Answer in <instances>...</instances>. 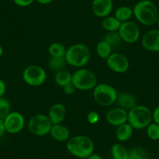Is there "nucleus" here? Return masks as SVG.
I'll return each mask as SVG.
<instances>
[{
	"mask_svg": "<svg viewBox=\"0 0 159 159\" xmlns=\"http://www.w3.org/2000/svg\"><path fill=\"white\" fill-rule=\"evenodd\" d=\"M66 116V107L61 103H56L50 108L48 111V118L53 125L60 124Z\"/></svg>",
	"mask_w": 159,
	"mask_h": 159,
	"instance_id": "2eb2a0df",
	"label": "nucleus"
},
{
	"mask_svg": "<svg viewBox=\"0 0 159 159\" xmlns=\"http://www.w3.org/2000/svg\"><path fill=\"white\" fill-rule=\"evenodd\" d=\"M106 63L111 71L118 73H125L129 67V59L125 55L119 52L111 53L106 59Z\"/></svg>",
	"mask_w": 159,
	"mask_h": 159,
	"instance_id": "9b49d317",
	"label": "nucleus"
},
{
	"mask_svg": "<svg viewBox=\"0 0 159 159\" xmlns=\"http://www.w3.org/2000/svg\"><path fill=\"white\" fill-rule=\"evenodd\" d=\"M6 132L15 134L20 132L25 124L24 116L18 111H11L3 119Z\"/></svg>",
	"mask_w": 159,
	"mask_h": 159,
	"instance_id": "9d476101",
	"label": "nucleus"
},
{
	"mask_svg": "<svg viewBox=\"0 0 159 159\" xmlns=\"http://www.w3.org/2000/svg\"><path fill=\"white\" fill-rule=\"evenodd\" d=\"M6 132L5 126H4V121L2 119H0V137H2Z\"/></svg>",
	"mask_w": 159,
	"mask_h": 159,
	"instance_id": "f704fd0d",
	"label": "nucleus"
},
{
	"mask_svg": "<svg viewBox=\"0 0 159 159\" xmlns=\"http://www.w3.org/2000/svg\"><path fill=\"white\" fill-rule=\"evenodd\" d=\"M104 41L106 42L111 48H115L120 45L122 39L118 31L108 32L104 38Z\"/></svg>",
	"mask_w": 159,
	"mask_h": 159,
	"instance_id": "a878e982",
	"label": "nucleus"
},
{
	"mask_svg": "<svg viewBox=\"0 0 159 159\" xmlns=\"http://www.w3.org/2000/svg\"><path fill=\"white\" fill-rule=\"evenodd\" d=\"M87 159H103V158H102L99 154H94V153H93V154H91V155H90Z\"/></svg>",
	"mask_w": 159,
	"mask_h": 159,
	"instance_id": "e433bc0d",
	"label": "nucleus"
},
{
	"mask_svg": "<svg viewBox=\"0 0 159 159\" xmlns=\"http://www.w3.org/2000/svg\"><path fill=\"white\" fill-rule=\"evenodd\" d=\"M88 122L91 125H94L98 123L99 119H100V116L98 112L96 111H91L88 112V116H87Z\"/></svg>",
	"mask_w": 159,
	"mask_h": 159,
	"instance_id": "c756f323",
	"label": "nucleus"
},
{
	"mask_svg": "<svg viewBox=\"0 0 159 159\" xmlns=\"http://www.w3.org/2000/svg\"><path fill=\"white\" fill-rule=\"evenodd\" d=\"M128 159H149V155L144 148L137 147L129 151Z\"/></svg>",
	"mask_w": 159,
	"mask_h": 159,
	"instance_id": "bb28decb",
	"label": "nucleus"
},
{
	"mask_svg": "<svg viewBox=\"0 0 159 159\" xmlns=\"http://www.w3.org/2000/svg\"><path fill=\"white\" fill-rule=\"evenodd\" d=\"M147 135L152 140H159V125L151 123L147 127Z\"/></svg>",
	"mask_w": 159,
	"mask_h": 159,
	"instance_id": "cd10ccee",
	"label": "nucleus"
},
{
	"mask_svg": "<svg viewBox=\"0 0 159 159\" xmlns=\"http://www.w3.org/2000/svg\"><path fill=\"white\" fill-rule=\"evenodd\" d=\"M133 15H134L133 9L126 6L119 7L115 11V17L117 18L121 23L129 20Z\"/></svg>",
	"mask_w": 159,
	"mask_h": 159,
	"instance_id": "412c9836",
	"label": "nucleus"
},
{
	"mask_svg": "<svg viewBox=\"0 0 159 159\" xmlns=\"http://www.w3.org/2000/svg\"><path fill=\"white\" fill-rule=\"evenodd\" d=\"M36 0H13V2L17 7H27L34 3Z\"/></svg>",
	"mask_w": 159,
	"mask_h": 159,
	"instance_id": "7c9ffc66",
	"label": "nucleus"
},
{
	"mask_svg": "<svg viewBox=\"0 0 159 159\" xmlns=\"http://www.w3.org/2000/svg\"><path fill=\"white\" fill-rule=\"evenodd\" d=\"M93 96L99 105L108 107L116 102L118 92L112 86L108 84H99L94 88Z\"/></svg>",
	"mask_w": 159,
	"mask_h": 159,
	"instance_id": "423d86ee",
	"label": "nucleus"
},
{
	"mask_svg": "<svg viewBox=\"0 0 159 159\" xmlns=\"http://www.w3.org/2000/svg\"><path fill=\"white\" fill-rule=\"evenodd\" d=\"M134 128L129 123H123L120 126H117L116 131V137L119 141H126L131 138L134 133Z\"/></svg>",
	"mask_w": 159,
	"mask_h": 159,
	"instance_id": "a211bd4d",
	"label": "nucleus"
},
{
	"mask_svg": "<svg viewBox=\"0 0 159 159\" xmlns=\"http://www.w3.org/2000/svg\"><path fill=\"white\" fill-rule=\"evenodd\" d=\"M49 134L54 140L59 142L67 141L70 139V131L68 128L60 124L52 125Z\"/></svg>",
	"mask_w": 159,
	"mask_h": 159,
	"instance_id": "f3484780",
	"label": "nucleus"
},
{
	"mask_svg": "<svg viewBox=\"0 0 159 159\" xmlns=\"http://www.w3.org/2000/svg\"><path fill=\"white\" fill-rule=\"evenodd\" d=\"M37 2L40 4H42V5H47V4H49L51 2H52L54 0H36Z\"/></svg>",
	"mask_w": 159,
	"mask_h": 159,
	"instance_id": "c9c22d12",
	"label": "nucleus"
},
{
	"mask_svg": "<svg viewBox=\"0 0 159 159\" xmlns=\"http://www.w3.org/2000/svg\"><path fill=\"white\" fill-rule=\"evenodd\" d=\"M10 111V102L5 97H0V119H4Z\"/></svg>",
	"mask_w": 159,
	"mask_h": 159,
	"instance_id": "c85d7f7f",
	"label": "nucleus"
},
{
	"mask_svg": "<svg viewBox=\"0 0 159 159\" xmlns=\"http://www.w3.org/2000/svg\"><path fill=\"white\" fill-rule=\"evenodd\" d=\"M152 111L145 105H136L128 111L127 123L135 129H145L152 123Z\"/></svg>",
	"mask_w": 159,
	"mask_h": 159,
	"instance_id": "20e7f679",
	"label": "nucleus"
},
{
	"mask_svg": "<svg viewBox=\"0 0 159 159\" xmlns=\"http://www.w3.org/2000/svg\"><path fill=\"white\" fill-rule=\"evenodd\" d=\"M157 24H158V26H159V16H158V18H157Z\"/></svg>",
	"mask_w": 159,
	"mask_h": 159,
	"instance_id": "58836bf2",
	"label": "nucleus"
},
{
	"mask_svg": "<svg viewBox=\"0 0 159 159\" xmlns=\"http://www.w3.org/2000/svg\"><path fill=\"white\" fill-rule=\"evenodd\" d=\"M52 125L48 116L37 114L30 118L27 127L30 134L38 137H42L49 134Z\"/></svg>",
	"mask_w": 159,
	"mask_h": 159,
	"instance_id": "0eeeda50",
	"label": "nucleus"
},
{
	"mask_svg": "<svg viewBox=\"0 0 159 159\" xmlns=\"http://www.w3.org/2000/svg\"><path fill=\"white\" fill-rule=\"evenodd\" d=\"M66 149L74 157L88 158L94 152V142L87 136L76 135L67 140Z\"/></svg>",
	"mask_w": 159,
	"mask_h": 159,
	"instance_id": "f03ea898",
	"label": "nucleus"
},
{
	"mask_svg": "<svg viewBox=\"0 0 159 159\" xmlns=\"http://www.w3.org/2000/svg\"><path fill=\"white\" fill-rule=\"evenodd\" d=\"M3 55V48L1 45H0V57H2V56Z\"/></svg>",
	"mask_w": 159,
	"mask_h": 159,
	"instance_id": "4c0bfd02",
	"label": "nucleus"
},
{
	"mask_svg": "<svg viewBox=\"0 0 159 159\" xmlns=\"http://www.w3.org/2000/svg\"><path fill=\"white\" fill-rule=\"evenodd\" d=\"M91 9L93 13L98 17H106L109 16L113 9L112 0H93Z\"/></svg>",
	"mask_w": 159,
	"mask_h": 159,
	"instance_id": "4468645a",
	"label": "nucleus"
},
{
	"mask_svg": "<svg viewBox=\"0 0 159 159\" xmlns=\"http://www.w3.org/2000/svg\"><path fill=\"white\" fill-rule=\"evenodd\" d=\"M119 36L122 41L128 44H133L137 42L140 35L138 26L132 21L123 22L118 30Z\"/></svg>",
	"mask_w": 159,
	"mask_h": 159,
	"instance_id": "1a4fd4ad",
	"label": "nucleus"
},
{
	"mask_svg": "<svg viewBox=\"0 0 159 159\" xmlns=\"http://www.w3.org/2000/svg\"><path fill=\"white\" fill-rule=\"evenodd\" d=\"M141 44L148 51L159 52V30L154 29L145 33L142 38Z\"/></svg>",
	"mask_w": 159,
	"mask_h": 159,
	"instance_id": "ddd939ff",
	"label": "nucleus"
},
{
	"mask_svg": "<svg viewBox=\"0 0 159 159\" xmlns=\"http://www.w3.org/2000/svg\"><path fill=\"white\" fill-rule=\"evenodd\" d=\"M46 72L38 65H30L24 69L23 79L24 82L32 87H38L43 84L46 80Z\"/></svg>",
	"mask_w": 159,
	"mask_h": 159,
	"instance_id": "6e6552de",
	"label": "nucleus"
},
{
	"mask_svg": "<svg viewBox=\"0 0 159 159\" xmlns=\"http://www.w3.org/2000/svg\"><path fill=\"white\" fill-rule=\"evenodd\" d=\"M134 16L139 23L144 26H152L157 23L158 10L151 0H140L133 8Z\"/></svg>",
	"mask_w": 159,
	"mask_h": 159,
	"instance_id": "f257e3e1",
	"label": "nucleus"
},
{
	"mask_svg": "<svg viewBox=\"0 0 159 159\" xmlns=\"http://www.w3.org/2000/svg\"><path fill=\"white\" fill-rule=\"evenodd\" d=\"M116 102L118 107L126 110V111H130L132 108L137 105V100L132 94L128 92H122L118 94Z\"/></svg>",
	"mask_w": 159,
	"mask_h": 159,
	"instance_id": "dca6fc26",
	"label": "nucleus"
},
{
	"mask_svg": "<svg viewBox=\"0 0 159 159\" xmlns=\"http://www.w3.org/2000/svg\"><path fill=\"white\" fill-rule=\"evenodd\" d=\"M55 82L58 86L63 88L64 86L72 82V73L66 70L57 71L55 75Z\"/></svg>",
	"mask_w": 159,
	"mask_h": 159,
	"instance_id": "aec40b11",
	"label": "nucleus"
},
{
	"mask_svg": "<svg viewBox=\"0 0 159 159\" xmlns=\"http://www.w3.org/2000/svg\"><path fill=\"white\" fill-rule=\"evenodd\" d=\"M111 154L113 159H128L129 151L121 143H115L111 148Z\"/></svg>",
	"mask_w": 159,
	"mask_h": 159,
	"instance_id": "4be33fe9",
	"label": "nucleus"
},
{
	"mask_svg": "<svg viewBox=\"0 0 159 159\" xmlns=\"http://www.w3.org/2000/svg\"><path fill=\"white\" fill-rule=\"evenodd\" d=\"M66 63L65 56H58V57L51 56L48 61V66L52 70L59 71L61 70H63Z\"/></svg>",
	"mask_w": 159,
	"mask_h": 159,
	"instance_id": "b1692460",
	"label": "nucleus"
},
{
	"mask_svg": "<svg viewBox=\"0 0 159 159\" xmlns=\"http://www.w3.org/2000/svg\"><path fill=\"white\" fill-rule=\"evenodd\" d=\"M62 89H63L64 94H66V95H70V94H73V93L75 92V91H76V88L73 86V84H72V82L71 83L68 84H66V86H64L63 88H62Z\"/></svg>",
	"mask_w": 159,
	"mask_h": 159,
	"instance_id": "2f4dec72",
	"label": "nucleus"
},
{
	"mask_svg": "<svg viewBox=\"0 0 159 159\" xmlns=\"http://www.w3.org/2000/svg\"><path fill=\"white\" fill-rule=\"evenodd\" d=\"M91 52L84 44H75L66 49L65 58L67 64L72 66L81 68L90 60Z\"/></svg>",
	"mask_w": 159,
	"mask_h": 159,
	"instance_id": "7ed1b4c3",
	"label": "nucleus"
},
{
	"mask_svg": "<svg viewBox=\"0 0 159 159\" xmlns=\"http://www.w3.org/2000/svg\"><path fill=\"white\" fill-rule=\"evenodd\" d=\"M72 84L76 89L89 91L97 85V76L88 69L80 68L72 74Z\"/></svg>",
	"mask_w": 159,
	"mask_h": 159,
	"instance_id": "39448f33",
	"label": "nucleus"
},
{
	"mask_svg": "<svg viewBox=\"0 0 159 159\" xmlns=\"http://www.w3.org/2000/svg\"><path fill=\"white\" fill-rule=\"evenodd\" d=\"M66 52V47L59 42H53L48 47V53L53 57L65 56Z\"/></svg>",
	"mask_w": 159,
	"mask_h": 159,
	"instance_id": "393cba45",
	"label": "nucleus"
},
{
	"mask_svg": "<svg viewBox=\"0 0 159 159\" xmlns=\"http://www.w3.org/2000/svg\"><path fill=\"white\" fill-rule=\"evenodd\" d=\"M7 91V84L2 80L0 79V97H3Z\"/></svg>",
	"mask_w": 159,
	"mask_h": 159,
	"instance_id": "72a5a7b5",
	"label": "nucleus"
},
{
	"mask_svg": "<svg viewBox=\"0 0 159 159\" xmlns=\"http://www.w3.org/2000/svg\"><path fill=\"white\" fill-rule=\"evenodd\" d=\"M122 23L116 17L111 16H108L103 19L102 22V26L105 30L108 32L118 31Z\"/></svg>",
	"mask_w": 159,
	"mask_h": 159,
	"instance_id": "6ab92c4d",
	"label": "nucleus"
},
{
	"mask_svg": "<svg viewBox=\"0 0 159 159\" xmlns=\"http://www.w3.org/2000/svg\"><path fill=\"white\" fill-rule=\"evenodd\" d=\"M152 116L154 123L159 125V105L156 107L155 109L154 110V111L152 112Z\"/></svg>",
	"mask_w": 159,
	"mask_h": 159,
	"instance_id": "473e14b6",
	"label": "nucleus"
},
{
	"mask_svg": "<svg viewBox=\"0 0 159 159\" xmlns=\"http://www.w3.org/2000/svg\"><path fill=\"white\" fill-rule=\"evenodd\" d=\"M127 119L128 111L119 107L111 108L106 114V121L108 123L116 127L127 123Z\"/></svg>",
	"mask_w": 159,
	"mask_h": 159,
	"instance_id": "f8f14e48",
	"label": "nucleus"
},
{
	"mask_svg": "<svg viewBox=\"0 0 159 159\" xmlns=\"http://www.w3.org/2000/svg\"><path fill=\"white\" fill-rule=\"evenodd\" d=\"M111 48H112L106 42L102 40L98 43L96 46V52L101 59H107L111 54Z\"/></svg>",
	"mask_w": 159,
	"mask_h": 159,
	"instance_id": "5701e85b",
	"label": "nucleus"
}]
</instances>
